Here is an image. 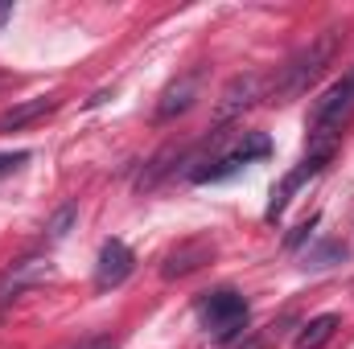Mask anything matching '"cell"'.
Here are the masks:
<instances>
[{
  "label": "cell",
  "mask_w": 354,
  "mask_h": 349,
  "mask_svg": "<svg viewBox=\"0 0 354 349\" xmlns=\"http://www.w3.org/2000/svg\"><path fill=\"white\" fill-rule=\"evenodd\" d=\"M338 50H342V29H338V25L322 29L309 46H301V50L272 74L268 99H272V103H292V99H301L305 90L326 74V66L338 58Z\"/></svg>",
  "instance_id": "6da1fadb"
},
{
  "label": "cell",
  "mask_w": 354,
  "mask_h": 349,
  "mask_svg": "<svg viewBox=\"0 0 354 349\" xmlns=\"http://www.w3.org/2000/svg\"><path fill=\"white\" fill-rule=\"evenodd\" d=\"M354 111V70L342 74L330 90H322V99H313L309 111V144H338V132L346 128Z\"/></svg>",
  "instance_id": "7a4b0ae2"
},
{
  "label": "cell",
  "mask_w": 354,
  "mask_h": 349,
  "mask_svg": "<svg viewBox=\"0 0 354 349\" xmlns=\"http://www.w3.org/2000/svg\"><path fill=\"white\" fill-rule=\"evenodd\" d=\"M248 317H252V308H248V300L239 296V292H231V288H218V292H206L202 300H198V321L206 325V333L214 337V341H235L239 333H248Z\"/></svg>",
  "instance_id": "3957f363"
},
{
  "label": "cell",
  "mask_w": 354,
  "mask_h": 349,
  "mask_svg": "<svg viewBox=\"0 0 354 349\" xmlns=\"http://www.w3.org/2000/svg\"><path fill=\"white\" fill-rule=\"evenodd\" d=\"M268 152H272V144H268V136H260V132H252L239 148H231V152H223V157H214V161H202L198 169H194V181H227V177H235V173H243L252 161H264Z\"/></svg>",
  "instance_id": "277c9868"
},
{
  "label": "cell",
  "mask_w": 354,
  "mask_h": 349,
  "mask_svg": "<svg viewBox=\"0 0 354 349\" xmlns=\"http://www.w3.org/2000/svg\"><path fill=\"white\" fill-rule=\"evenodd\" d=\"M330 157H334V148H330V144H309L305 161H301L292 173L284 177V181H280V189H272V206H268V218H272V222L284 214V206L292 201V193H297V189H301L309 177H317L322 169H326V161H330Z\"/></svg>",
  "instance_id": "5b68a950"
},
{
  "label": "cell",
  "mask_w": 354,
  "mask_h": 349,
  "mask_svg": "<svg viewBox=\"0 0 354 349\" xmlns=\"http://www.w3.org/2000/svg\"><path fill=\"white\" fill-rule=\"evenodd\" d=\"M132 267H136V255H132L120 239H107V243L99 247V263H95V288H99V292L120 288V283L132 275Z\"/></svg>",
  "instance_id": "8992f818"
},
{
  "label": "cell",
  "mask_w": 354,
  "mask_h": 349,
  "mask_svg": "<svg viewBox=\"0 0 354 349\" xmlns=\"http://www.w3.org/2000/svg\"><path fill=\"white\" fill-rule=\"evenodd\" d=\"M256 99H264V79H260V74H239V79H231V83L223 87L218 107H214V119H218V123H227V119L243 115Z\"/></svg>",
  "instance_id": "52a82bcc"
},
{
  "label": "cell",
  "mask_w": 354,
  "mask_h": 349,
  "mask_svg": "<svg viewBox=\"0 0 354 349\" xmlns=\"http://www.w3.org/2000/svg\"><path fill=\"white\" fill-rule=\"evenodd\" d=\"M54 267H50V259H21L12 263V271H4V279H0V312L29 288V283H37V279H46Z\"/></svg>",
  "instance_id": "ba28073f"
},
{
  "label": "cell",
  "mask_w": 354,
  "mask_h": 349,
  "mask_svg": "<svg viewBox=\"0 0 354 349\" xmlns=\"http://www.w3.org/2000/svg\"><path fill=\"white\" fill-rule=\"evenodd\" d=\"M210 255H214V243H206V239H189V243H181V247H174V251L165 255L161 275H165V279H181V275L198 271L202 263H210Z\"/></svg>",
  "instance_id": "9c48e42d"
},
{
  "label": "cell",
  "mask_w": 354,
  "mask_h": 349,
  "mask_svg": "<svg viewBox=\"0 0 354 349\" xmlns=\"http://www.w3.org/2000/svg\"><path fill=\"white\" fill-rule=\"evenodd\" d=\"M194 99H198V70L165 87L161 103H157V119H177V115H185V111L194 107Z\"/></svg>",
  "instance_id": "30bf717a"
},
{
  "label": "cell",
  "mask_w": 354,
  "mask_h": 349,
  "mask_svg": "<svg viewBox=\"0 0 354 349\" xmlns=\"http://www.w3.org/2000/svg\"><path fill=\"white\" fill-rule=\"evenodd\" d=\"M58 107V99H29V103H17V107H8L4 115H0V132H17V128H25V123H33L37 115H46V111H54Z\"/></svg>",
  "instance_id": "8fae6325"
},
{
  "label": "cell",
  "mask_w": 354,
  "mask_h": 349,
  "mask_svg": "<svg viewBox=\"0 0 354 349\" xmlns=\"http://www.w3.org/2000/svg\"><path fill=\"white\" fill-rule=\"evenodd\" d=\"M338 325H342V321H338L334 312H322V317H313V321H309V325L297 333V349H322L330 337H334V333H338Z\"/></svg>",
  "instance_id": "7c38bea8"
},
{
  "label": "cell",
  "mask_w": 354,
  "mask_h": 349,
  "mask_svg": "<svg viewBox=\"0 0 354 349\" xmlns=\"http://www.w3.org/2000/svg\"><path fill=\"white\" fill-rule=\"evenodd\" d=\"M334 259H346V247H342V243H326V247L309 251V255H305V267H330Z\"/></svg>",
  "instance_id": "4fadbf2b"
},
{
  "label": "cell",
  "mask_w": 354,
  "mask_h": 349,
  "mask_svg": "<svg viewBox=\"0 0 354 349\" xmlns=\"http://www.w3.org/2000/svg\"><path fill=\"white\" fill-rule=\"evenodd\" d=\"M75 218H79V210H75V206H62V210L46 222V235H50V239H62V235L71 230V222H75Z\"/></svg>",
  "instance_id": "5bb4252c"
},
{
  "label": "cell",
  "mask_w": 354,
  "mask_h": 349,
  "mask_svg": "<svg viewBox=\"0 0 354 349\" xmlns=\"http://www.w3.org/2000/svg\"><path fill=\"white\" fill-rule=\"evenodd\" d=\"M25 161H29V152H0V177L17 173V169H21Z\"/></svg>",
  "instance_id": "9a60e30c"
},
{
  "label": "cell",
  "mask_w": 354,
  "mask_h": 349,
  "mask_svg": "<svg viewBox=\"0 0 354 349\" xmlns=\"http://www.w3.org/2000/svg\"><path fill=\"white\" fill-rule=\"evenodd\" d=\"M313 226H317V218H309V222H301V226H297V230L288 235V247H301V243L309 239V230H313Z\"/></svg>",
  "instance_id": "2e32d148"
},
{
  "label": "cell",
  "mask_w": 354,
  "mask_h": 349,
  "mask_svg": "<svg viewBox=\"0 0 354 349\" xmlns=\"http://www.w3.org/2000/svg\"><path fill=\"white\" fill-rule=\"evenodd\" d=\"M8 17H12V4H0V25H4Z\"/></svg>",
  "instance_id": "e0dca14e"
}]
</instances>
